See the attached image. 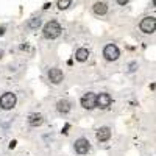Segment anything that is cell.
I'll return each mask as SVG.
<instances>
[{"label":"cell","instance_id":"cell-1","mask_svg":"<svg viewBox=\"0 0 156 156\" xmlns=\"http://www.w3.org/2000/svg\"><path fill=\"white\" fill-rule=\"evenodd\" d=\"M61 25L56 22V20H50L48 23H45L44 27V36L47 39H56L59 34H61Z\"/></svg>","mask_w":156,"mask_h":156},{"label":"cell","instance_id":"cell-2","mask_svg":"<svg viewBox=\"0 0 156 156\" xmlns=\"http://www.w3.org/2000/svg\"><path fill=\"white\" fill-rule=\"evenodd\" d=\"M139 28H140V31H144L147 34L153 33L156 30V19L154 17H144L139 23Z\"/></svg>","mask_w":156,"mask_h":156},{"label":"cell","instance_id":"cell-3","mask_svg":"<svg viewBox=\"0 0 156 156\" xmlns=\"http://www.w3.org/2000/svg\"><path fill=\"white\" fill-rule=\"evenodd\" d=\"M16 105V95L11 94V92H6L0 97V108L2 109H12Z\"/></svg>","mask_w":156,"mask_h":156},{"label":"cell","instance_id":"cell-4","mask_svg":"<svg viewBox=\"0 0 156 156\" xmlns=\"http://www.w3.org/2000/svg\"><path fill=\"white\" fill-rule=\"evenodd\" d=\"M103 56H105L108 61H115L120 56V51H119V48H117V45L108 44L105 48H103Z\"/></svg>","mask_w":156,"mask_h":156},{"label":"cell","instance_id":"cell-5","mask_svg":"<svg viewBox=\"0 0 156 156\" xmlns=\"http://www.w3.org/2000/svg\"><path fill=\"white\" fill-rule=\"evenodd\" d=\"M81 106L86 109H92L97 106V95L92 92H87L81 97Z\"/></svg>","mask_w":156,"mask_h":156},{"label":"cell","instance_id":"cell-6","mask_svg":"<svg viewBox=\"0 0 156 156\" xmlns=\"http://www.w3.org/2000/svg\"><path fill=\"white\" fill-rule=\"evenodd\" d=\"M111 101H112V98L109 94H98L97 95V106L101 109H106L111 105Z\"/></svg>","mask_w":156,"mask_h":156},{"label":"cell","instance_id":"cell-7","mask_svg":"<svg viewBox=\"0 0 156 156\" xmlns=\"http://www.w3.org/2000/svg\"><path fill=\"white\" fill-rule=\"evenodd\" d=\"M48 78H50V81L53 83V84H59V83L62 81V78H64L62 70H61V69H50Z\"/></svg>","mask_w":156,"mask_h":156},{"label":"cell","instance_id":"cell-8","mask_svg":"<svg viewBox=\"0 0 156 156\" xmlns=\"http://www.w3.org/2000/svg\"><path fill=\"white\" fill-rule=\"evenodd\" d=\"M87 150H89V142L86 139H78L75 142V151L78 154H84L87 153Z\"/></svg>","mask_w":156,"mask_h":156},{"label":"cell","instance_id":"cell-9","mask_svg":"<svg viewBox=\"0 0 156 156\" xmlns=\"http://www.w3.org/2000/svg\"><path fill=\"white\" fill-rule=\"evenodd\" d=\"M97 139L100 140V142H105V140H108L109 137H111V129L109 128H106V126H103V128H100L98 131H97Z\"/></svg>","mask_w":156,"mask_h":156},{"label":"cell","instance_id":"cell-10","mask_svg":"<svg viewBox=\"0 0 156 156\" xmlns=\"http://www.w3.org/2000/svg\"><path fill=\"white\" fill-rule=\"evenodd\" d=\"M106 11H108V6L105 2H97L94 5V12L97 16H103V14H106Z\"/></svg>","mask_w":156,"mask_h":156},{"label":"cell","instance_id":"cell-11","mask_svg":"<svg viewBox=\"0 0 156 156\" xmlns=\"http://www.w3.org/2000/svg\"><path fill=\"white\" fill-rule=\"evenodd\" d=\"M56 108H58L59 112L66 114V112L70 111V103H69L67 100H59V101H58V105H56Z\"/></svg>","mask_w":156,"mask_h":156},{"label":"cell","instance_id":"cell-12","mask_svg":"<svg viewBox=\"0 0 156 156\" xmlns=\"http://www.w3.org/2000/svg\"><path fill=\"white\" fill-rule=\"evenodd\" d=\"M75 58L78 59V61H86L87 58H89V51H87V48H78L76 50V53H75Z\"/></svg>","mask_w":156,"mask_h":156},{"label":"cell","instance_id":"cell-13","mask_svg":"<svg viewBox=\"0 0 156 156\" xmlns=\"http://www.w3.org/2000/svg\"><path fill=\"white\" fill-rule=\"evenodd\" d=\"M28 123H30L31 126L41 125V123H42V115H39V114H31L30 119H28Z\"/></svg>","mask_w":156,"mask_h":156},{"label":"cell","instance_id":"cell-14","mask_svg":"<svg viewBox=\"0 0 156 156\" xmlns=\"http://www.w3.org/2000/svg\"><path fill=\"white\" fill-rule=\"evenodd\" d=\"M70 3H72V0H58V8L59 9H66V8L70 6Z\"/></svg>","mask_w":156,"mask_h":156},{"label":"cell","instance_id":"cell-15","mask_svg":"<svg viewBox=\"0 0 156 156\" xmlns=\"http://www.w3.org/2000/svg\"><path fill=\"white\" fill-rule=\"evenodd\" d=\"M28 25H30V28H37L41 25V19H31L28 22Z\"/></svg>","mask_w":156,"mask_h":156},{"label":"cell","instance_id":"cell-16","mask_svg":"<svg viewBox=\"0 0 156 156\" xmlns=\"http://www.w3.org/2000/svg\"><path fill=\"white\" fill-rule=\"evenodd\" d=\"M129 2V0H117V3H119V5H126Z\"/></svg>","mask_w":156,"mask_h":156},{"label":"cell","instance_id":"cell-17","mask_svg":"<svg viewBox=\"0 0 156 156\" xmlns=\"http://www.w3.org/2000/svg\"><path fill=\"white\" fill-rule=\"evenodd\" d=\"M14 147H16V140H12L11 144H9V148H14Z\"/></svg>","mask_w":156,"mask_h":156},{"label":"cell","instance_id":"cell-18","mask_svg":"<svg viewBox=\"0 0 156 156\" xmlns=\"http://www.w3.org/2000/svg\"><path fill=\"white\" fill-rule=\"evenodd\" d=\"M3 31H5V28H0V34H3Z\"/></svg>","mask_w":156,"mask_h":156},{"label":"cell","instance_id":"cell-19","mask_svg":"<svg viewBox=\"0 0 156 156\" xmlns=\"http://www.w3.org/2000/svg\"><path fill=\"white\" fill-rule=\"evenodd\" d=\"M153 5H154V6H156V0H153Z\"/></svg>","mask_w":156,"mask_h":156}]
</instances>
